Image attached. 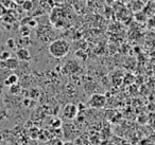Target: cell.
I'll use <instances>...</instances> for the list:
<instances>
[{
	"label": "cell",
	"mask_w": 155,
	"mask_h": 145,
	"mask_svg": "<svg viewBox=\"0 0 155 145\" xmlns=\"http://www.w3.org/2000/svg\"><path fill=\"white\" fill-rule=\"evenodd\" d=\"M70 45L64 39H56L49 45V53L55 58H62L69 53Z\"/></svg>",
	"instance_id": "6da1fadb"
},
{
	"label": "cell",
	"mask_w": 155,
	"mask_h": 145,
	"mask_svg": "<svg viewBox=\"0 0 155 145\" xmlns=\"http://www.w3.org/2000/svg\"><path fill=\"white\" fill-rule=\"evenodd\" d=\"M105 103H106V98L103 94L96 93L91 95V100H89V106L96 109H100L105 106Z\"/></svg>",
	"instance_id": "7a4b0ae2"
},
{
	"label": "cell",
	"mask_w": 155,
	"mask_h": 145,
	"mask_svg": "<svg viewBox=\"0 0 155 145\" xmlns=\"http://www.w3.org/2000/svg\"><path fill=\"white\" fill-rule=\"evenodd\" d=\"M79 109L74 104H67L63 109V115L68 120H73L77 118Z\"/></svg>",
	"instance_id": "3957f363"
},
{
	"label": "cell",
	"mask_w": 155,
	"mask_h": 145,
	"mask_svg": "<svg viewBox=\"0 0 155 145\" xmlns=\"http://www.w3.org/2000/svg\"><path fill=\"white\" fill-rule=\"evenodd\" d=\"M16 56L21 62H28V60H31V53L29 52L28 49H25V48H21V49L18 50L17 53H16Z\"/></svg>",
	"instance_id": "277c9868"
},
{
	"label": "cell",
	"mask_w": 155,
	"mask_h": 145,
	"mask_svg": "<svg viewBox=\"0 0 155 145\" xmlns=\"http://www.w3.org/2000/svg\"><path fill=\"white\" fill-rule=\"evenodd\" d=\"M1 66L5 67V68H8V69H16L18 67V62L17 60H15V58H10V60H8L7 62H2L1 63Z\"/></svg>",
	"instance_id": "5b68a950"
},
{
	"label": "cell",
	"mask_w": 155,
	"mask_h": 145,
	"mask_svg": "<svg viewBox=\"0 0 155 145\" xmlns=\"http://www.w3.org/2000/svg\"><path fill=\"white\" fill-rule=\"evenodd\" d=\"M5 84L7 86H10V87L13 85H16V84H18V76L16 74H11L5 81Z\"/></svg>",
	"instance_id": "8992f818"
},
{
	"label": "cell",
	"mask_w": 155,
	"mask_h": 145,
	"mask_svg": "<svg viewBox=\"0 0 155 145\" xmlns=\"http://www.w3.org/2000/svg\"><path fill=\"white\" fill-rule=\"evenodd\" d=\"M10 92L12 94H19L21 92V86L19 84H16V85H13L10 87Z\"/></svg>",
	"instance_id": "52a82bcc"
},
{
	"label": "cell",
	"mask_w": 155,
	"mask_h": 145,
	"mask_svg": "<svg viewBox=\"0 0 155 145\" xmlns=\"http://www.w3.org/2000/svg\"><path fill=\"white\" fill-rule=\"evenodd\" d=\"M11 58V52L10 51H2L0 53V60L1 62H7Z\"/></svg>",
	"instance_id": "ba28073f"
},
{
	"label": "cell",
	"mask_w": 155,
	"mask_h": 145,
	"mask_svg": "<svg viewBox=\"0 0 155 145\" xmlns=\"http://www.w3.org/2000/svg\"><path fill=\"white\" fill-rule=\"evenodd\" d=\"M22 8L25 11H31L33 8V3L31 0H25V2L22 3Z\"/></svg>",
	"instance_id": "9c48e42d"
},
{
	"label": "cell",
	"mask_w": 155,
	"mask_h": 145,
	"mask_svg": "<svg viewBox=\"0 0 155 145\" xmlns=\"http://www.w3.org/2000/svg\"><path fill=\"white\" fill-rule=\"evenodd\" d=\"M51 125L53 126V127H55V128L61 127V125H62V121H61L58 118H55V119H53L51 121Z\"/></svg>",
	"instance_id": "30bf717a"
},
{
	"label": "cell",
	"mask_w": 155,
	"mask_h": 145,
	"mask_svg": "<svg viewBox=\"0 0 155 145\" xmlns=\"http://www.w3.org/2000/svg\"><path fill=\"white\" fill-rule=\"evenodd\" d=\"M15 45H16V43L13 38H9L7 40V46L10 48V49H14V48H15Z\"/></svg>",
	"instance_id": "8fae6325"
},
{
	"label": "cell",
	"mask_w": 155,
	"mask_h": 145,
	"mask_svg": "<svg viewBox=\"0 0 155 145\" xmlns=\"http://www.w3.org/2000/svg\"><path fill=\"white\" fill-rule=\"evenodd\" d=\"M53 143H55V145H63L62 141H60V140H55V141H53Z\"/></svg>",
	"instance_id": "7c38bea8"
},
{
	"label": "cell",
	"mask_w": 155,
	"mask_h": 145,
	"mask_svg": "<svg viewBox=\"0 0 155 145\" xmlns=\"http://www.w3.org/2000/svg\"><path fill=\"white\" fill-rule=\"evenodd\" d=\"M3 13H5V9H3V8H2V5H0V16L2 15Z\"/></svg>",
	"instance_id": "4fadbf2b"
},
{
	"label": "cell",
	"mask_w": 155,
	"mask_h": 145,
	"mask_svg": "<svg viewBox=\"0 0 155 145\" xmlns=\"http://www.w3.org/2000/svg\"><path fill=\"white\" fill-rule=\"evenodd\" d=\"M16 3H18V5H22V3L25 2V0H15Z\"/></svg>",
	"instance_id": "5bb4252c"
},
{
	"label": "cell",
	"mask_w": 155,
	"mask_h": 145,
	"mask_svg": "<svg viewBox=\"0 0 155 145\" xmlns=\"http://www.w3.org/2000/svg\"><path fill=\"white\" fill-rule=\"evenodd\" d=\"M30 26H36V21H35V20H31Z\"/></svg>",
	"instance_id": "9a60e30c"
},
{
	"label": "cell",
	"mask_w": 155,
	"mask_h": 145,
	"mask_svg": "<svg viewBox=\"0 0 155 145\" xmlns=\"http://www.w3.org/2000/svg\"><path fill=\"white\" fill-rule=\"evenodd\" d=\"M2 142H3V136L1 134H0V144H1Z\"/></svg>",
	"instance_id": "2e32d148"
},
{
	"label": "cell",
	"mask_w": 155,
	"mask_h": 145,
	"mask_svg": "<svg viewBox=\"0 0 155 145\" xmlns=\"http://www.w3.org/2000/svg\"><path fill=\"white\" fill-rule=\"evenodd\" d=\"M2 37V32H1V30H0V38Z\"/></svg>",
	"instance_id": "e0dca14e"
},
{
	"label": "cell",
	"mask_w": 155,
	"mask_h": 145,
	"mask_svg": "<svg viewBox=\"0 0 155 145\" xmlns=\"http://www.w3.org/2000/svg\"><path fill=\"white\" fill-rule=\"evenodd\" d=\"M7 145H14V144H13V143H12V142H9V143H8Z\"/></svg>",
	"instance_id": "ac0fdd59"
}]
</instances>
